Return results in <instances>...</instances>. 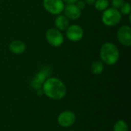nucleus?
I'll use <instances>...</instances> for the list:
<instances>
[{"mask_svg": "<svg viewBox=\"0 0 131 131\" xmlns=\"http://www.w3.org/2000/svg\"><path fill=\"white\" fill-rule=\"evenodd\" d=\"M41 88L43 94L52 100H61L67 94L65 84L61 80L57 78L46 79Z\"/></svg>", "mask_w": 131, "mask_h": 131, "instance_id": "nucleus-1", "label": "nucleus"}, {"mask_svg": "<svg viewBox=\"0 0 131 131\" xmlns=\"http://www.w3.org/2000/svg\"><path fill=\"white\" fill-rule=\"evenodd\" d=\"M100 56L103 63L107 65H114L119 60L120 51L114 44L107 42L102 45L100 51Z\"/></svg>", "mask_w": 131, "mask_h": 131, "instance_id": "nucleus-2", "label": "nucleus"}, {"mask_svg": "<svg viewBox=\"0 0 131 131\" xmlns=\"http://www.w3.org/2000/svg\"><path fill=\"white\" fill-rule=\"evenodd\" d=\"M103 23L109 27L115 26L119 24L122 18V15L118 9L114 8H107L102 14Z\"/></svg>", "mask_w": 131, "mask_h": 131, "instance_id": "nucleus-3", "label": "nucleus"}, {"mask_svg": "<svg viewBox=\"0 0 131 131\" xmlns=\"http://www.w3.org/2000/svg\"><path fill=\"white\" fill-rule=\"evenodd\" d=\"M45 38L48 44L53 47H60L64 43V36L57 28H48L45 33Z\"/></svg>", "mask_w": 131, "mask_h": 131, "instance_id": "nucleus-4", "label": "nucleus"}, {"mask_svg": "<svg viewBox=\"0 0 131 131\" xmlns=\"http://www.w3.org/2000/svg\"><path fill=\"white\" fill-rule=\"evenodd\" d=\"M44 8L50 14L58 15L64 8V3L62 0H43Z\"/></svg>", "mask_w": 131, "mask_h": 131, "instance_id": "nucleus-5", "label": "nucleus"}, {"mask_svg": "<svg viewBox=\"0 0 131 131\" xmlns=\"http://www.w3.org/2000/svg\"><path fill=\"white\" fill-rule=\"evenodd\" d=\"M84 36L83 28L78 25H71L66 29V37L71 41H79Z\"/></svg>", "mask_w": 131, "mask_h": 131, "instance_id": "nucleus-6", "label": "nucleus"}, {"mask_svg": "<svg viewBox=\"0 0 131 131\" xmlns=\"http://www.w3.org/2000/svg\"><path fill=\"white\" fill-rule=\"evenodd\" d=\"M76 121V116L74 112L65 111L61 112L58 117V123L62 127H69L72 126Z\"/></svg>", "mask_w": 131, "mask_h": 131, "instance_id": "nucleus-7", "label": "nucleus"}, {"mask_svg": "<svg viewBox=\"0 0 131 131\" xmlns=\"http://www.w3.org/2000/svg\"><path fill=\"white\" fill-rule=\"evenodd\" d=\"M117 37L119 42L124 46L131 45V28L129 25H122L117 31Z\"/></svg>", "mask_w": 131, "mask_h": 131, "instance_id": "nucleus-8", "label": "nucleus"}, {"mask_svg": "<svg viewBox=\"0 0 131 131\" xmlns=\"http://www.w3.org/2000/svg\"><path fill=\"white\" fill-rule=\"evenodd\" d=\"M64 15L71 20H76L81 15V10L75 4H68L64 8Z\"/></svg>", "mask_w": 131, "mask_h": 131, "instance_id": "nucleus-9", "label": "nucleus"}, {"mask_svg": "<svg viewBox=\"0 0 131 131\" xmlns=\"http://www.w3.org/2000/svg\"><path fill=\"white\" fill-rule=\"evenodd\" d=\"M9 49L13 54H22L23 52H25V51L26 49V46L23 41H19V40H15L10 43Z\"/></svg>", "mask_w": 131, "mask_h": 131, "instance_id": "nucleus-10", "label": "nucleus"}, {"mask_svg": "<svg viewBox=\"0 0 131 131\" xmlns=\"http://www.w3.org/2000/svg\"><path fill=\"white\" fill-rule=\"evenodd\" d=\"M54 25L56 28L59 31L66 30L69 26V19L65 15H58L54 20Z\"/></svg>", "mask_w": 131, "mask_h": 131, "instance_id": "nucleus-11", "label": "nucleus"}, {"mask_svg": "<svg viewBox=\"0 0 131 131\" xmlns=\"http://www.w3.org/2000/svg\"><path fill=\"white\" fill-rule=\"evenodd\" d=\"M45 80H46L45 73L43 71H39L33 78L32 81H31V85L34 88L38 90L41 87H42Z\"/></svg>", "mask_w": 131, "mask_h": 131, "instance_id": "nucleus-12", "label": "nucleus"}, {"mask_svg": "<svg viewBox=\"0 0 131 131\" xmlns=\"http://www.w3.org/2000/svg\"><path fill=\"white\" fill-rule=\"evenodd\" d=\"M104 69V63L101 61H96L92 63L91 66V71L94 74H101Z\"/></svg>", "mask_w": 131, "mask_h": 131, "instance_id": "nucleus-13", "label": "nucleus"}, {"mask_svg": "<svg viewBox=\"0 0 131 131\" xmlns=\"http://www.w3.org/2000/svg\"><path fill=\"white\" fill-rule=\"evenodd\" d=\"M94 7L97 11L104 12L106 10L109 6V1L108 0H96L94 2Z\"/></svg>", "mask_w": 131, "mask_h": 131, "instance_id": "nucleus-14", "label": "nucleus"}, {"mask_svg": "<svg viewBox=\"0 0 131 131\" xmlns=\"http://www.w3.org/2000/svg\"><path fill=\"white\" fill-rule=\"evenodd\" d=\"M113 131H129V127L127 124L124 121L119 120L115 123Z\"/></svg>", "mask_w": 131, "mask_h": 131, "instance_id": "nucleus-15", "label": "nucleus"}, {"mask_svg": "<svg viewBox=\"0 0 131 131\" xmlns=\"http://www.w3.org/2000/svg\"><path fill=\"white\" fill-rule=\"evenodd\" d=\"M121 11L120 12L121 14H124V15H129L130 14L131 11V6L129 2H124L123 4V5L120 8Z\"/></svg>", "mask_w": 131, "mask_h": 131, "instance_id": "nucleus-16", "label": "nucleus"}, {"mask_svg": "<svg viewBox=\"0 0 131 131\" xmlns=\"http://www.w3.org/2000/svg\"><path fill=\"white\" fill-rule=\"evenodd\" d=\"M124 0H112L111 2V4H112V8H114L116 9H119L122 5L124 3Z\"/></svg>", "mask_w": 131, "mask_h": 131, "instance_id": "nucleus-17", "label": "nucleus"}, {"mask_svg": "<svg viewBox=\"0 0 131 131\" xmlns=\"http://www.w3.org/2000/svg\"><path fill=\"white\" fill-rule=\"evenodd\" d=\"M81 10H82V9H84V8H85V6H86V3H85V2L84 1H82V0H81V1H78L77 2H76V4H75Z\"/></svg>", "mask_w": 131, "mask_h": 131, "instance_id": "nucleus-18", "label": "nucleus"}, {"mask_svg": "<svg viewBox=\"0 0 131 131\" xmlns=\"http://www.w3.org/2000/svg\"><path fill=\"white\" fill-rule=\"evenodd\" d=\"M62 1L64 2V3L65 2L68 5V4H75L78 0H62Z\"/></svg>", "mask_w": 131, "mask_h": 131, "instance_id": "nucleus-19", "label": "nucleus"}, {"mask_svg": "<svg viewBox=\"0 0 131 131\" xmlns=\"http://www.w3.org/2000/svg\"><path fill=\"white\" fill-rule=\"evenodd\" d=\"M95 1H96V0H84L85 3L88 4V5H94V2H95Z\"/></svg>", "mask_w": 131, "mask_h": 131, "instance_id": "nucleus-20", "label": "nucleus"}, {"mask_svg": "<svg viewBox=\"0 0 131 131\" xmlns=\"http://www.w3.org/2000/svg\"><path fill=\"white\" fill-rule=\"evenodd\" d=\"M69 131H74V130H69Z\"/></svg>", "mask_w": 131, "mask_h": 131, "instance_id": "nucleus-21", "label": "nucleus"}]
</instances>
